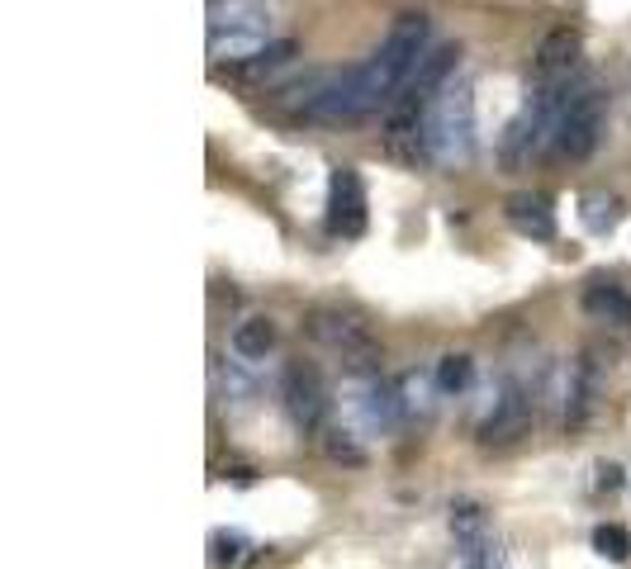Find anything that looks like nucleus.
I'll return each mask as SVG.
<instances>
[{
    "mask_svg": "<svg viewBox=\"0 0 631 569\" xmlns=\"http://www.w3.org/2000/svg\"><path fill=\"white\" fill-rule=\"evenodd\" d=\"M452 531H456V541L489 531V523H485V513H479V504H461V508H452Z\"/></svg>",
    "mask_w": 631,
    "mask_h": 569,
    "instance_id": "nucleus-23",
    "label": "nucleus"
},
{
    "mask_svg": "<svg viewBox=\"0 0 631 569\" xmlns=\"http://www.w3.org/2000/svg\"><path fill=\"white\" fill-rule=\"evenodd\" d=\"M461 550H456V569H513L508 565V550L498 546L489 531H479V537H465V541H456Z\"/></svg>",
    "mask_w": 631,
    "mask_h": 569,
    "instance_id": "nucleus-16",
    "label": "nucleus"
},
{
    "mask_svg": "<svg viewBox=\"0 0 631 569\" xmlns=\"http://www.w3.org/2000/svg\"><path fill=\"white\" fill-rule=\"evenodd\" d=\"M304 332L313 342H319L323 351H332V356H342L352 371H375V361H380V346L375 338L365 332L356 318H346L338 309H313L304 318Z\"/></svg>",
    "mask_w": 631,
    "mask_h": 569,
    "instance_id": "nucleus-4",
    "label": "nucleus"
},
{
    "mask_svg": "<svg viewBox=\"0 0 631 569\" xmlns=\"http://www.w3.org/2000/svg\"><path fill=\"white\" fill-rule=\"evenodd\" d=\"M427 153L437 166H465L475 157V86L446 81L427 110Z\"/></svg>",
    "mask_w": 631,
    "mask_h": 569,
    "instance_id": "nucleus-1",
    "label": "nucleus"
},
{
    "mask_svg": "<svg viewBox=\"0 0 631 569\" xmlns=\"http://www.w3.org/2000/svg\"><path fill=\"white\" fill-rule=\"evenodd\" d=\"M228 346H232V356L238 361H266L271 356V346H276V323L271 318H242V323L232 328Z\"/></svg>",
    "mask_w": 631,
    "mask_h": 569,
    "instance_id": "nucleus-13",
    "label": "nucleus"
},
{
    "mask_svg": "<svg viewBox=\"0 0 631 569\" xmlns=\"http://www.w3.org/2000/svg\"><path fill=\"white\" fill-rule=\"evenodd\" d=\"M579 309L603 328H631V290H622L618 280H593L589 290L579 294Z\"/></svg>",
    "mask_w": 631,
    "mask_h": 569,
    "instance_id": "nucleus-10",
    "label": "nucleus"
},
{
    "mask_svg": "<svg viewBox=\"0 0 631 569\" xmlns=\"http://www.w3.org/2000/svg\"><path fill=\"white\" fill-rule=\"evenodd\" d=\"M271 29H209V62L219 66H247L271 39Z\"/></svg>",
    "mask_w": 631,
    "mask_h": 569,
    "instance_id": "nucleus-11",
    "label": "nucleus"
},
{
    "mask_svg": "<svg viewBox=\"0 0 631 569\" xmlns=\"http://www.w3.org/2000/svg\"><path fill=\"white\" fill-rule=\"evenodd\" d=\"M209 29H271V10L261 0H214Z\"/></svg>",
    "mask_w": 631,
    "mask_h": 569,
    "instance_id": "nucleus-14",
    "label": "nucleus"
},
{
    "mask_svg": "<svg viewBox=\"0 0 631 569\" xmlns=\"http://www.w3.org/2000/svg\"><path fill=\"white\" fill-rule=\"evenodd\" d=\"M437 394H442V384H437V375H427V371H408L404 380H399L404 417H432V408H437Z\"/></svg>",
    "mask_w": 631,
    "mask_h": 569,
    "instance_id": "nucleus-15",
    "label": "nucleus"
},
{
    "mask_svg": "<svg viewBox=\"0 0 631 569\" xmlns=\"http://www.w3.org/2000/svg\"><path fill=\"white\" fill-rule=\"evenodd\" d=\"M342 404L356 417L365 432H394L404 423V399H399V384H390L380 371H356L342 384Z\"/></svg>",
    "mask_w": 631,
    "mask_h": 569,
    "instance_id": "nucleus-3",
    "label": "nucleus"
},
{
    "mask_svg": "<svg viewBox=\"0 0 631 569\" xmlns=\"http://www.w3.org/2000/svg\"><path fill=\"white\" fill-rule=\"evenodd\" d=\"M294 53H299V48H294V39H276V43H266L261 53H257L252 62L242 66V76H266V72H280V66H286Z\"/></svg>",
    "mask_w": 631,
    "mask_h": 569,
    "instance_id": "nucleus-22",
    "label": "nucleus"
},
{
    "mask_svg": "<svg viewBox=\"0 0 631 569\" xmlns=\"http://www.w3.org/2000/svg\"><path fill=\"white\" fill-rule=\"evenodd\" d=\"M323 456L328 461H342V465H361L365 461V446L356 442L352 427H323Z\"/></svg>",
    "mask_w": 631,
    "mask_h": 569,
    "instance_id": "nucleus-20",
    "label": "nucleus"
},
{
    "mask_svg": "<svg viewBox=\"0 0 631 569\" xmlns=\"http://www.w3.org/2000/svg\"><path fill=\"white\" fill-rule=\"evenodd\" d=\"M504 219L513 224V232H523V238H531V242H551L556 238V205H551V195H541V190L508 195Z\"/></svg>",
    "mask_w": 631,
    "mask_h": 569,
    "instance_id": "nucleus-9",
    "label": "nucleus"
},
{
    "mask_svg": "<svg viewBox=\"0 0 631 569\" xmlns=\"http://www.w3.org/2000/svg\"><path fill=\"white\" fill-rule=\"evenodd\" d=\"M579 53H585V39L575 29H551L537 43V58H531V81L541 86H565L579 72Z\"/></svg>",
    "mask_w": 631,
    "mask_h": 569,
    "instance_id": "nucleus-8",
    "label": "nucleus"
},
{
    "mask_svg": "<svg viewBox=\"0 0 631 569\" xmlns=\"http://www.w3.org/2000/svg\"><path fill=\"white\" fill-rule=\"evenodd\" d=\"M603 124H608V95L598 81H570L560 95V114H556V153L570 162H585L598 153L603 143Z\"/></svg>",
    "mask_w": 631,
    "mask_h": 569,
    "instance_id": "nucleus-2",
    "label": "nucleus"
},
{
    "mask_svg": "<svg viewBox=\"0 0 631 569\" xmlns=\"http://www.w3.org/2000/svg\"><path fill=\"white\" fill-rule=\"evenodd\" d=\"M618 219H622V199H612L603 190H589L585 199H579V224H585L589 232L618 228Z\"/></svg>",
    "mask_w": 631,
    "mask_h": 569,
    "instance_id": "nucleus-17",
    "label": "nucleus"
},
{
    "mask_svg": "<svg viewBox=\"0 0 631 569\" xmlns=\"http://www.w3.org/2000/svg\"><path fill=\"white\" fill-rule=\"evenodd\" d=\"M432 375H437L442 394H465L475 384V361L470 356H456V351H452V356L437 361V371H432Z\"/></svg>",
    "mask_w": 631,
    "mask_h": 569,
    "instance_id": "nucleus-19",
    "label": "nucleus"
},
{
    "mask_svg": "<svg viewBox=\"0 0 631 569\" xmlns=\"http://www.w3.org/2000/svg\"><path fill=\"white\" fill-rule=\"evenodd\" d=\"M531 427V394L523 384H498L489 399V413L479 417V442L485 446H508Z\"/></svg>",
    "mask_w": 631,
    "mask_h": 569,
    "instance_id": "nucleus-6",
    "label": "nucleus"
},
{
    "mask_svg": "<svg viewBox=\"0 0 631 569\" xmlns=\"http://www.w3.org/2000/svg\"><path fill=\"white\" fill-rule=\"evenodd\" d=\"M598 489H622V465H598Z\"/></svg>",
    "mask_w": 631,
    "mask_h": 569,
    "instance_id": "nucleus-24",
    "label": "nucleus"
},
{
    "mask_svg": "<svg viewBox=\"0 0 631 569\" xmlns=\"http://www.w3.org/2000/svg\"><path fill=\"white\" fill-rule=\"evenodd\" d=\"M593 550L603 560H612V565H627L631 560V537H627V527H618V523H603L593 531Z\"/></svg>",
    "mask_w": 631,
    "mask_h": 569,
    "instance_id": "nucleus-21",
    "label": "nucleus"
},
{
    "mask_svg": "<svg viewBox=\"0 0 631 569\" xmlns=\"http://www.w3.org/2000/svg\"><path fill=\"white\" fill-rule=\"evenodd\" d=\"M328 232L332 238H361L365 232V180L356 166H338L328 176Z\"/></svg>",
    "mask_w": 631,
    "mask_h": 569,
    "instance_id": "nucleus-7",
    "label": "nucleus"
},
{
    "mask_svg": "<svg viewBox=\"0 0 631 569\" xmlns=\"http://www.w3.org/2000/svg\"><path fill=\"white\" fill-rule=\"evenodd\" d=\"M593 394H598V380H593V365L589 361H575L565 371V394H560V417L570 427H579L593 408Z\"/></svg>",
    "mask_w": 631,
    "mask_h": 569,
    "instance_id": "nucleus-12",
    "label": "nucleus"
},
{
    "mask_svg": "<svg viewBox=\"0 0 631 569\" xmlns=\"http://www.w3.org/2000/svg\"><path fill=\"white\" fill-rule=\"evenodd\" d=\"M247 556H252V541H247L242 531H214L209 537V560L219 569H238Z\"/></svg>",
    "mask_w": 631,
    "mask_h": 569,
    "instance_id": "nucleus-18",
    "label": "nucleus"
},
{
    "mask_svg": "<svg viewBox=\"0 0 631 569\" xmlns=\"http://www.w3.org/2000/svg\"><path fill=\"white\" fill-rule=\"evenodd\" d=\"M280 404H286L290 423L313 437V432H323V417H328V390L313 365H290L286 380H280Z\"/></svg>",
    "mask_w": 631,
    "mask_h": 569,
    "instance_id": "nucleus-5",
    "label": "nucleus"
}]
</instances>
